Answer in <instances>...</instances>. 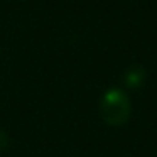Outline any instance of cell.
<instances>
[{"label": "cell", "mask_w": 157, "mask_h": 157, "mask_svg": "<svg viewBox=\"0 0 157 157\" xmlns=\"http://www.w3.org/2000/svg\"><path fill=\"white\" fill-rule=\"evenodd\" d=\"M100 115L103 122L112 127H122L132 115V101L120 88H110L100 100Z\"/></svg>", "instance_id": "1"}, {"label": "cell", "mask_w": 157, "mask_h": 157, "mask_svg": "<svg viewBox=\"0 0 157 157\" xmlns=\"http://www.w3.org/2000/svg\"><path fill=\"white\" fill-rule=\"evenodd\" d=\"M123 79H125L127 86L137 88V86H140L144 83V79H145V71H144V68H140V66H133V68H130L128 71L125 73Z\"/></svg>", "instance_id": "2"}, {"label": "cell", "mask_w": 157, "mask_h": 157, "mask_svg": "<svg viewBox=\"0 0 157 157\" xmlns=\"http://www.w3.org/2000/svg\"><path fill=\"white\" fill-rule=\"evenodd\" d=\"M9 145V135L4 132V130H0V152Z\"/></svg>", "instance_id": "3"}]
</instances>
